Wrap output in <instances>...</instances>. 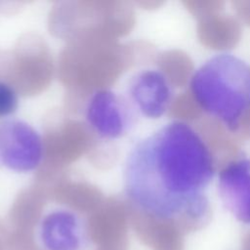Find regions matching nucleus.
I'll return each instance as SVG.
<instances>
[{"instance_id":"nucleus-1","label":"nucleus","mask_w":250,"mask_h":250,"mask_svg":"<svg viewBox=\"0 0 250 250\" xmlns=\"http://www.w3.org/2000/svg\"><path fill=\"white\" fill-rule=\"evenodd\" d=\"M214 176V157L200 134L174 120L131 147L123 189L128 201L148 217L198 220L208 212L207 189Z\"/></svg>"},{"instance_id":"nucleus-2","label":"nucleus","mask_w":250,"mask_h":250,"mask_svg":"<svg viewBox=\"0 0 250 250\" xmlns=\"http://www.w3.org/2000/svg\"><path fill=\"white\" fill-rule=\"evenodd\" d=\"M191 94L208 115L236 131L250 110V64L231 53L206 60L190 77Z\"/></svg>"},{"instance_id":"nucleus-3","label":"nucleus","mask_w":250,"mask_h":250,"mask_svg":"<svg viewBox=\"0 0 250 250\" xmlns=\"http://www.w3.org/2000/svg\"><path fill=\"white\" fill-rule=\"evenodd\" d=\"M28 250H98L87 219L78 211L56 206L43 212L24 243Z\"/></svg>"},{"instance_id":"nucleus-4","label":"nucleus","mask_w":250,"mask_h":250,"mask_svg":"<svg viewBox=\"0 0 250 250\" xmlns=\"http://www.w3.org/2000/svg\"><path fill=\"white\" fill-rule=\"evenodd\" d=\"M44 151L42 136L31 124L13 117L0 121V166L30 173L42 164Z\"/></svg>"},{"instance_id":"nucleus-5","label":"nucleus","mask_w":250,"mask_h":250,"mask_svg":"<svg viewBox=\"0 0 250 250\" xmlns=\"http://www.w3.org/2000/svg\"><path fill=\"white\" fill-rule=\"evenodd\" d=\"M133 106L127 98L109 89L92 94L85 106V120L92 131L104 140L125 136L134 124Z\"/></svg>"},{"instance_id":"nucleus-6","label":"nucleus","mask_w":250,"mask_h":250,"mask_svg":"<svg viewBox=\"0 0 250 250\" xmlns=\"http://www.w3.org/2000/svg\"><path fill=\"white\" fill-rule=\"evenodd\" d=\"M174 92L167 76L159 69L136 72L127 87V99L135 110L149 119L163 116L173 101Z\"/></svg>"},{"instance_id":"nucleus-7","label":"nucleus","mask_w":250,"mask_h":250,"mask_svg":"<svg viewBox=\"0 0 250 250\" xmlns=\"http://www.w3.org/2000/svg\"><path fill=\"white\" fill-rule=\"evenodd\" d=\"M218 192L237 220L250 224V158L235 159L220 171Z\"/></svg>"},{"instance_id":"nucleus-8","label":"nucleus","mask_w":250,"mask_h":250,"mask_svg":"<svg viewBox=\"0 0 250 250\" xmlns=\"http://www.w3.org/2000/svg\"><path fill=\"white\" fill-rule=\"evenodd\" d=\"M19 96L15 88L7 82L0 80V118L7 119L19 107Z\"/></svg>"}]
</instances>
